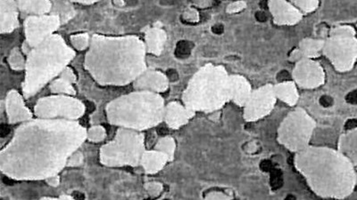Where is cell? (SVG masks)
Here are the masks:
<instances>
[{
    "instance_id": "1",
    "label": "cell",
    "mask_w": 357,
    "mask_h": 200,
    "mask_svg": "<svg viewBox=\"0 0 357 200\" xmlns=\"http://www.w3.org/2000/svg\"><path fill=\"white\" fill-rule=\"evenodd\" d=\"M314 122L303 111L293 112L280 127V142L293 151L306 148L314 128Z\"/></svg>"
},
{
    "instance_id": "2",
    "label": "cell",
    "mask_w": 357,
    "mask_h": 200,
    "mask_svg": "<svg viewBox=\"0 0 357 200\" xmlns=\"http://www.w3.org/2000/svg\"><path fill=\"white\" fill-rule=\"evenodd\" d=\"M189 53H190V46L188 42H185V41L179 42L176 49V55L179 57H185V56H188Z\"/></svg>"
},
{
    "instance_id": "3",
    "label": "cell",
    "mask_w": 357,
    "mask_h": 200,
    "mask_svg": "<svg viewBox=\"0 0 357 200\" xmlns=\"http://www.w3.org/2000/svg\"><path fill=\"white\" fill-rule=\"evenodd\" d=\"M347 101L352 104H357V90L349 92L347 96Z\"/></svg>"
},
{
    "instance_id": "4",
    "label": "cell",
    "mask_w": 357,
    "mask_h": 200,
    "mask_svg": "<svg viewBox=\"0 0 357 200\" xmlns=\"http://www.w3.org/2000/svg\"><path fill=\"white\" fill-rule=\"evenodd\" d=\"M320 104H321L322 106H324V107H329V106H330V105L332 104L333 100H332L331 97L327 96V95H324V96H322V97L320 98Z\"/></svg>"
},
{
    "instance_id": "5",
    "label": "cell",
    "mask_w": 357,
    "mask_h": 200,
    "mask_svg": "<svg viewBox=\"0 0 357 200\" xmlns=\"http://www.w3.org/2000/svg\"><path fill=\"white\" fill-rule=\"evenodd\" d=\"M213 31L215 34H222L223 32V26L221 25V24H217V25L213 27Z\"/></svg>"
},
{
    "instance_id": "6",
    "label": "cell",
    "mask_w": 357,
    "mask_h": 200,
    "mask_svg": "<svg viewBox=\"0 0 357 200\" xmlns=\"http://www.w3.org/2000/svg\"><path fill=\"white\" fill-rule=\"evenodd\" d=\"M255 17H256V19H257L259 21H265L267 20V16H266V14H265L264 13H263V12H259V13H256V15H255Z\"/></svg>"
},
{
    "instance_id": "7",
    "label": "cell",
    "mask_w": 357,
    "mask_h": 200,
    "mask_svg": "<svg viewBox=\"0 0 357 200\" xmlns=\"http://www.w3.org/2000/svg\"><path fill=\"white\" fill-rule=\"evenodd\" d=\"M357 125V120L355 119H352V120H349L347 123V129H352V128H355V126H356Z\"/></svg>"
},
{
    "instance_id": "8",
    "label": "cell",
    "mask_w": 357,
    "mask_h": 200,
    "mask_svg": "<svg viewBox=\"0 0 357 200\" xmlns=\"http://www.w3.org/2000/svg\"><path fill=\"white\" fill-rule=\"evenodd\" d=\"M288 77H289V75H288V73L286 72L285 70H283V71H281V72L279 74V79L280 80H286V79H288Z\"/></svg>"
}]
</instances>
